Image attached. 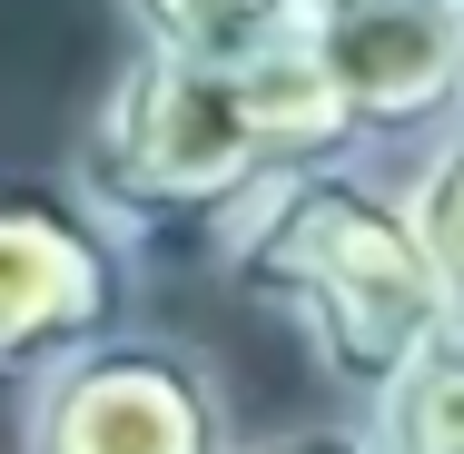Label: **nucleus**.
<instances>
[{
    "mask_svg": "<svg viewBox=\"0 0 464 454\" xmlns=\"http://www.w3.org/2000/svg\"><path fill=\"white\" fill-rule=\"evenodd\" d=\"M326 159H366V139L306 40L257 70H188L159 50H129L80 119L70 188L129 237H159V227L227 237L267 179L326 169Z\"/></svg>",
    "mask_w": 464,
    "mask_h": 454,
    "instance_id": "obj_1",
    "label": "nucleus"
},
{
    "mask_svg": "<svg viewBox=\"0 0 464 454\" xmlns=\"http://www.w3.org/2000/svg\"><path fill=\"white\" fill-rule=\"evenodd\" d=\"M218 267L247 306L296 326V346L316 356L326 395H346V415H375L455 326L445 276L405 208V169L385 159H326L267 179L218 237Z\"/></svg>",
    "mask_w": 464,
    "mask_h": 454,
    "instance_id": "obj_2",
    "label": "nucleus"
},
{
    "mask_svg": "<svg viewBox=\"0 0 464 454\" xmlns=\"http://www.w3.org/2000/svg\"><path fill=\"white\" fill-rule=\"evenodd\" d=\"M139 237L109 227L70 179H0V395L129 326Z\"/></svg>",
    "mask_w": 464,
    "mask_h": 454,
    "instance_id": "obj_3",
    "label": "nucleus"
},
{
    "mask_svg": "<svg viewBox=\"0 0 464 454\" xmlns=\"http://www.w3.org/2000/svg\"><path fill=\"white\" fill-rule=\"evenodd\" d=\"M227 375L169 326H119L20 395V454H237Z\"/></svg>",
    "mask_w": 464,
    "mask_h": 454,
    "instance_id": "obj_4",
    "label": "nucleus"
},
{
    "mask_svg": "<svg viewBox=\"0 0 464 454\" xmlns=\"http://www.w3.org/2000/svg\"><path fill=\"white\" fill-rule=\"evenodd\" d=\"M306 50L385 169L425 159L464 119V0H316Z\"/></svg>",
    "mask_w": 464,
    "mask_h": 454,
    "instance_id": "obj_5",
    "label": "nucleus"
},
{
    "mask_svg": "<svg viewBox=\"0 0 464 454\" xmlns=\"http://www.w3.org/2000/svg\"><path fill=\"white\" fill-rule=\"evenodd\" d=\"M306 10L316 0H119L129 20V50H159L188 70H257L306 40Z\"/></svg>",
    "mask_w": 464,
    "mask_h": 454,
    "instance_id": "obj_6",
    "label": "nucleus"
},
{
    "mask_svg": "<svg viewBox=\"0 0 464 454\" xmlns=\"http://www.w3.org/2000/svg\"><path fill=\"white\" fill-rule=\"evenodd\" d=\"M385 454H464V316L425 346V365L366 415Z\"/></svg>",
    "mask_w": 464,
    "mask_h": 454,
    "instance_id": "obj_7",
    "label": "nucleus"
},
{
    "mask_svg": "<svg viewBox=\"0 0 464 454\" xmlns=\"http://www.w3.org/2000/svg\"><path fill=\"white\" fill-rule=\"evenodd\" d=\"M405 208H415V237H425V257L445 276V306L464 316V119L425 159H405Z\"/></svg>",
    "mask_w": 464,
    "mask_h": 454,
    "instance_id": "obj_8",
    "label": "nucleus"
},
{
    "mask_svg": "<svg viewBox=\"0 0 464 454\" xmlns=\"http://www.w3.org/2000/svg\"><path fill=\"white\" fill-rule=\"evenodd\" d=\"M237 454H385L366 415H326V425H277V435H247Z\"/></svg>",
    "mask_w": 464,
    "mask_h": 454,
    "instance_id": "obj_9",
    "label": "nucleus"
}]
</instances>
